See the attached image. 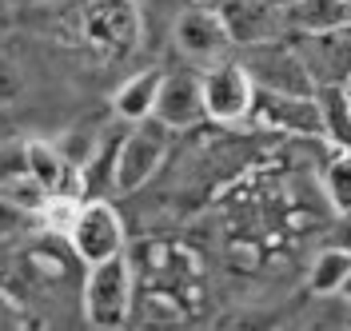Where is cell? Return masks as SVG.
I'll use <instances>...</instances> for the list:
<instances>
[{"mask_svg":"<svg viewBox=\"0 0 351 331\" xmlns=\"http://www.w3.org/2000/svg\"><path fill=\"white\" fill-rule=\"evenodd\" d=\"M335 247L351 252V208L348 212H339V220H335Z\"/></svg>","mask_w":351,"mask_h":331,"instance_id":"cell-17","label":"cell"},{"mask_svg":"<svg viewBox=\"0 0 351 331\" xmlns=\"http://www.w3.org/2000/svg\"><path fill=\"white\" fill-rule=\"evenodd\" d=\"M348 100H351V80H348Z\"/></svg>","mask_w":351,"mask_h":331,"instance_id":"cell-19","label":"cell"},{"mask_svg":"<svg viewBox=\"0 0 351 331\" xmlns=\"http://www.w3.org/2000/svg\"><path fill=\"white\" fill-rule=\"evenodd\" d=\"M348 4H351V0H348Z\"/></svg>","mask_w":351,"mask_h":331,"instance_id":"cell-20","label":"cell"},{"mask_svg":"<svg viewBox=\"0 0 351 331\" xmlns=\"http://www.w3.org/2000/svg\"><path fill=\"white\" fill-rule=\"evenodd\" d=\"M252 124L280 136H300V140H324V112L315 96H280V92H260Z\"/></svg>","mask_w":351,"mask_h":331,"instance_id":"cell-8","label":"cell"},{"mask_svg":"<svg viewBox=\"0 0 351 331\" xmlns=\"http://www.w3.org/2000/svg\"><path fill=\"white\" fill-rule=\"evenodd\" d=\"M284 24H287V36L348 28L351 4L348 0H291V4H284Z\"/></svg>","mask_w":351,"mask_h":331,"instance_id":"cell-12","label":"cell"},{"mask_svg":"<svg viewBox=\"0 0 351 331\" xmlns=\"http://www.w3.org/2000/svg\"><path fill=\"white\" fill-rule=\"evenodd\" d=\"M295 52L304 56L315 88H348L351 80V24L331 32H300L287 36Z\"/></svg>","mask_w":351,"mask_h":331,"instance_id":"cell-6","label":"cell"},{"mask_svg":"<svg viewBox=\"0 0 351 331\" xmlns=\"http://www.w3.org/2000/svg\"><path fill=\"white\" fill-rule=\"evenodd\" d=\"M24 172L36 180L48 196H64L68 176H72L76 168L64 160L60 148H52V144H44V140H28V144H24Z\"/></svg>","mask_w":351,"mask_h":331,"instance_id":"cell-13","label":"cell"},{"mask_svg":"<svg viewBox=\"0 0 351 331\" xmlns=\"http://www.w3.org/2000/svg\"><path fill=\"white\" fill-rule=\"evenodd\" d=\"M236 45L228 24L219 16V8H188L180 12L176 21V48L192 60H204V64H216L228 56V48Z\"/></svg>","mask_w":351,"mask_h":331,"instance_id":"cell-9","label":"cell"},{"mask_svg":"<svg viewBox=\"0 0 351 331\" xmlns=\"http://www.w3.org/2000/svg\"><path fill=\"white\" fill-rule=\"evenodd\" d=\"M240 60L260 92H280V96H315V80L307 72L304 56L291 40H263V45L240 48Z\"/></svg>","mask_w":351,"mask_h":331,"instance_id":"cell-3","label":"cell"},{"mask_svg":"<svg viewBox=\"0 0 351 331\" xmlns=\"http://www.w3.org/2000/svg\"><path fill=\"white\" fill-rule=\"evenodd\" d=\"M80 36L108 56H124L140 36V16L128 0H88L80 12Z\"/></svg>","mask_w":351,"mask_h":331,"instance_id":"cell-7","label":"cell"},{"mask_svg":"<svg viewBox=\"0 0 351 331\" xmlns=\"http://www.w3.org/2000/svg\"><path fill=\"white\" fill-rule=\"evenodd\" d=\"M339 295H348V299H351V280H348V284H343V291H339Z\"/></svg>","mask_w":351,"mask_h":331,"instance_id":"cell-18","label":"cell"},{"mask_svg":"<svg viewBox=\"0 0 351 331\" xmlns=\"http://www.w3.org/2000/svg\"><path fill=\"white\" fill-rule=\"evenodd\" d=\"M168 132H180V128H196L199 120H208L204 112V92H199V76L196 72H176V76H164V88H160V100H156V116Z\"/></svg>","mask_w":351,"mask_h":331,"instance_id":"cell-10","label":"cell"},{"mask_svg":"<svg viewBox=\"0 0 351 331\" xmlns=\"http://www.w3.org/2000/svg\"><path fill=\"white\" fill-rule=\"evenodd\" d=\"M324 112V140L335 152H351V100L348 88H319L315 92Z\"/></svg>","mask_w":351,"mask_h":331,"instance_id":"cell-14","label":"cell"},{"mask_svg":"<svg viewBox=\"0 0 351 331\" xmlns=\"http://www.w3.org/2000/svg\"><path fill=\"white\" fill-rule=\"evenodd\" d=\"M160 88H164V72H132L120 88L112 92V112L128 124H144L156 116V100H160Z\"/></svg>","mask_w":351,"mask_h":331,"instance_id":"cell-11","label":"cell"},{"mask_svg":"<svg viewBox=\"0 0 351 331\" xmlns=\"http://www.w3.org/2000/svg\"><path fill=\"white\" fill-rule=\"evenodd\" d=\"M168 156V128L160 120H144L132 124V132L120 140L116 148V172H112V188L116 192H136L160 172Z\"/></svg>","mask_w":351,"mask_h":331,"instance_id":"cell-5","label":"cell"},{"mask_svg":"<svg viewBox=\"0 0 351 331\" xmlns=\"http://www.w3.org/2000/svg\"><path fill=\"white\" fill-rule=\"evenodd\" d=\"M324 192L335 204V212L351 208V152H335L324 168Z\"/></svg>","mask_w":351,"mask_h":331,"instance_id":"cell-16","label":"cell"},{"mask_svg":"<svg viewBox=\"0 0 351 331\" xmlns=\"http://www.w3.org/2000/svg\"><path fill=\"white\" fill-rule=\"evenodd\" d=\"M351 280V252L343 247H324L315 260H311V271H307V287L315 291V295H335V291H343V284Z\"/></svg>","mask_w":351,"mask_h":331,"instance_id":"cell-15","label":"cell"},{"mask_svg":"<svg viewBox=\"0 0 351 331\" xmlns=\"http://www.w3.org/2000/svg\"><path fill=\"white\" fill-rule=\"evenodd\" d=\"M68 243H72V256L88 267L124 256V220H120V212L112 208L108 199L80 204L76 220L68 228Z\"/></svg>","mask_w":351,"mask_h":331,"instance_id":"cell-4","label":"cell"},{"mask_svg":"<svg viewBox=\"0 0 351 331\" xmlns=\"http://www.w3.org/2000/svg\"><path fill=\"white\" fill-rule=\"evenodd\" d=\"M199 92H204V112H208L212 124H223V128L252 124L260 88L247 76L240 56H223V60L204 68L199 72Z\"/></svg>","mask_w":351,"mask_h":331,"instance_id":"cell-1","label":"cell"},{"mask_svg":"<svg viewBox=\"0 0 351 331\" xmlns=\"http://www.w3.org/2000/svg\"><path fill=\"white\" fill-rule=\"evenodd\" d=\"M84 319L92 331H124L132 315V264L124 256L104 260V264L88 267L84 275Z\"/></svg>","mask_w":351,"mask_h":331,"instance_id":"cell-2","label":"cell"}]
</instances>
